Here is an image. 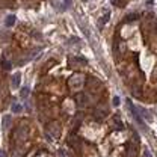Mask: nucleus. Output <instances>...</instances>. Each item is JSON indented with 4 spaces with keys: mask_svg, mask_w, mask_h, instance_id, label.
Here are the masks:
<instances>
[{
    "mask_svg": "<svg viewBox=\"0 0 157 157\" xmlns=\"http://www.w3.org/2000/svg\"><path fill=\"white\" fill-rule=\"evenodd\" d=\"M14 23H15V15H9V17L6 18V21H5V24H6L8 27L14 26Z\"/></svg>",
    "mask_w": 157,
    "mask_h": 157,
    "instance_id": "39448f33",
    "label": "nucleus"
},
{
    "mask_svg": "<svg viewBox=\"0 0 157 157\" xmlns=\"http://www.w3.org/2000/svg\"><path fill=\"white\" fill-rule=\"evenodd\" d=\"M27 95H29V88H23L20 91V97L21 98H27Z\"/></svg>",
    "mask_w": 157,
    "mask_h": 157,
    "instance_id": "423d86ee",
    "label": "nucleus"
},
{
    "mask_svg": "<svg viewBox=\"0 0 157 157\" xmlns=\"http://www.w3.org/2000/svg\"><path fill=\"white\" fill-rule=\"evenodd\" d=\"M127 104H129V107H130V110H132V113H133V116H135V119H136V123L144 129V130H147V126H145V123H144V119H142V116L139 115V110L132 104V101H127Z\"/></svg>",
    "mask_w": 157,
    "mask_h": 157,
    "instance_id": "f257e3e1",
    "label": "nucleus"
},
{
    "mask_svg": "<svg viewBox=\"0 0 157 157\" xmlns=\"http://www.w3.org/2000/svg\"><path fill=\"white\" fill-rule=\"evenodd\" d=\"M21 110H23L21 104H12V112H14V113H20Z\"/></svg>",
    "mask_w": 157,
    "mask_h": 157,
    "instance_id": "0eeeda50",
    "label": "nucleus"
},
{
    "mask_svg": "<svg viewBox=\"0 0 157 157\" xmlns=\"http://www.w3.org/2000/svg\"><path fill=\"white\" fill-rule=\"evenodd\" d=\"M135 20H136V14H132V15H127L124 21L126 23H130V21H135Z\"/></svg>",
    "mask_w": 157,
    "mask_h": 157,
    "instance_id": "6e6552de",
    "label": "nucleus"
},
{
    "mask_svg": "<svg viewBox=\"0 0 157 157\" xmlns=\"http://www.w3.org/2000/svg\"><path fill=\"white\" fill-rule=\"evenodd\" d=\"M144 156H145V157H151V154H150V151H148V150H145V151H144Z\"/></svg>",
    "mask_w": 157,
    "mask_h": 157,
    "instance_id": "f8f14e48",
    "label": "nucleus"
},
{
    "mask_svg": "<svg viewBox=\"0 0 157 157\" xmlns=\"http://www.w3.org/2000/svg\"><path fill=\"white\" fill-rule=\"evenodd\" d=\"M20 82H21V74L17 71V73H14V76H12V88H14V89H18Z\"/></svg>",
    "mask_w": 157,
    "mask_h": 157,
    "instance_id": "7ed1b4c3",
    "label": "nucleus"
},
{
    "mask_svg": "<svg viewBox=\"0 0 157 157\" xmlns=\"http://www.w3.org/2000/svg\"><path fill=\"white\" fill-rule=\"evenodd\" d=\"M138 156V147L132 142L127 144V153H126V157H136Z\"/></svg>",
    "mask_w": 157,
    "mask_h": 157,
    "instance_id": "f03ea898",
    "label": "nucleus"
},
{
    "mask_svg": "<svg viewBox=\"0 0 157 157\" xmlns=\"http://www.w3.org/2000/svg\"><path fill=\"white\" fill-rule=\"evenodd\" d=\"M113 104L115 106H119V97H113Z\"/></svg>",
    "mask_w": 157,
    "mask_h": 157,
    "instance_id": "9b49d317",
    "label": "nucleus"
},
{
    "mask_svg": "<svg viewBox=\"0 0 157 157\" xmlns=\"http://www.w3.org/2000/svg\"><path fill=\"white\" fill-rule=\"evenodd\" d=\"M109 17H110V12H106V15H104V17H103V20L100 21V26H101V24H106V23H107V20H109Z\"/></svg>",
    "mask_w": 157,
    "mask_h": 157,
    "instance_id": "1a4fd4ad",
    "label": "nucleus"
},
{
    "mask_svg": "<svg viewBox=\"0 0 157 157\" xmlns=\"http://www.w3.org/2000/svg\"><path fill=\"white\" fill-rule=\"evenodd\" d=\"M3 68L9 70V68H11V64H9V62H6V61H3Z\"/></svg>",
    "mask_w": 157,
    "mask_h": 157,
    "instance_id": "9d476101",
    "label": "nucleus"
},
{
    "mask_svg": "<svg viewBox=\"0 0 157 157\" xmlns=\"http://www.w3.org/2000/svg\"><path fill=\"white\" fill-rule=\"evenodd\" d=\"M0 157H3V156H2V154H0Z\"/></svg>",
    "mask_w": 157,
    "mask_h": 157,
    "instance_id": "ddd939ff",
    "label": "nucleus"
},
{
    "mask_svg": "<svg viewBox=\"0 0 157 157\" xmlns=\"http://www.w3.org/2000/svg\"><path fill=\"white\" fill-rule=\"evenodd\" d=\"M2 124H3L5 129H8V127L11 126V115H5L3 119H2Z\"/></svg>",
    "mask_w": 157,
    "mask_h": 157,
    "instance_id": "20e7f679",
    "label": "nucleus"
}]
</instances>
